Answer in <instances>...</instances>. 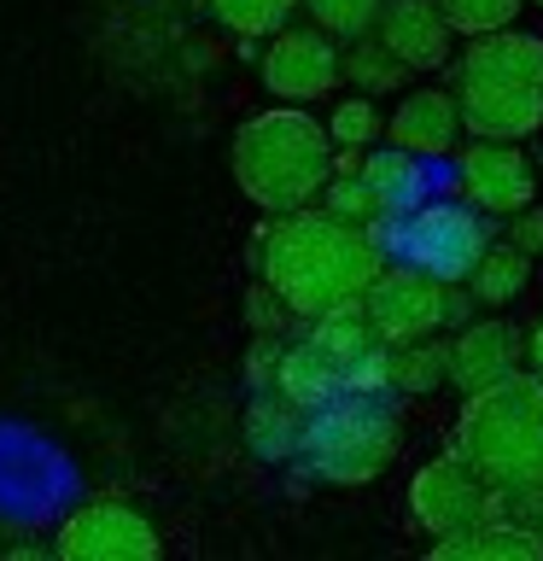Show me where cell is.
Returning a JSON list of instances; mask_svg holds the SVG:
<instances>
[{
    "instance_id": "1",
    "label": "cell",
    "mask_w": 543,
    "mask_h": 561,
    "mask_svg": "<svg viewBox=\"0 0 543 561\" xmlns=\"http://www.w3.org/2000/svg\"><path fill=\"white\" fill-rule=\"evenodd\" d=\"M385 252L374 245L362 222H345L333 210L298 205L263 228L257 240V275L298 322L345 305H362L368 280L380 275Z\"/></svg>"
},
{
    "instance_id": "2",
    "label": "cell",
    "mask_w": 543,
    "mask_h": 561,
    "mask_svg": "<svg viewBox=\"0 0 543 561\" xmlns=\"http://www.w3.org/2000/svg\"><path fill=\"white\" fill-rule=\"evenodd\" d=\"M455 456L502 503L543 497V375H515L467 392L455 415Z\"/></svg>"
},
{
    "instance_id": "3",
    "label": "cell",
    "mask_w": 543,
    "mask_h": 561,
    "mask_svg": "<svg viewBox=\"0 0 543 561\" xmlns=\"http://www.w3.org/2000/svg\"><path fill=\"white\" fill-rule=\"evenodd\" d=\"M462 129L480 140H525L543 129V42L525 30L467 35V53L450 70Z\"/></svg>"
},
{
    "instance_id": "4",
    "label": "cell",
    "mask_w": 543,
    "mask_h": 561,
    "mask_svg": "<svg viewBox=\"0 0 543 561\" xmlns=\"http://www.w3.org/2000/svg\"><path fill=\"white\" fill-rule=\"evenodd\" d=\"M333 175V140L304 105L280 100L275 112H257L234 135V182L257 210H298L315 205V193Z\"/></svg>"
},
{
    "instance_id": "5",
    "label": "cell",
    "mask_w": 543,
    "mask_h": 561,
    "mask_svg": "<svg viewBox=\"0 0 543 561\" xmlns=\"http://www.w3.org/2000/svg\"><path fill=\"white\" fill-rule=\"evenodd\" d=\"M403 415L385 392H333L327 403L304 410L298 462L322 485H368L397 462Z\"/></svg>"
},
{
    "instance_id": "6",
    "label": "cell",
    "mask_w": 543,
    "mask_h": 561,
    "mask_svg": "<svg viewBox=\"0 0 543 561\" xmlns=\"http://www.w3.org/2000/svg\"><path fill=\"white\" fill-rule=\"evenodd\" d=\"M368 234H374L380 252H397L432 280H467V270L490 245V222L467 199H438V205L420 199L409 217H374Z\"/></svg>"
},
{
    "instance_id": "7",
    "label": "cell",
    "mask_w": 543,
    "mask_h": 561,
    "mask_svg": "<svg viewBox=\"0 0 543 561\" xmlns=\"http://www.w3.org/2000/svg\"><path fill=\"white\" fill-rule=\"evenodd\" d=\"M362 316L385 345L427 340V333L444 328V280H432L415 263H392V270L380 263V275L362 293Z\"/></svg>"
},
{
    "instance_id": "8",
    "label": "cell",
    "mask_w": 543,
    "mask_h": 561,
    "mask_svg": "<svg viewBox=\"0 0 543 561\" xmlns=\"http://www.w3.org/2000/svg\"><path fill=\"white\" fill-rule=\"evenodd\" d=\"M497 503L502 497L455 450L438 456V462H427L415 473V485H409V520L427 538H450V533H462V526H473V520H490Z\"/></svg>"
},
{
    "instance_id": "9",
    "label": "cell",
    "mask_w": 543,
    "mask_h": 561,
    "mask_svg": "<svg viewBox=\"0 0 543 561\" xmlns=\"http://www.w3.org/2000/svg\"><path fill=\"white\" fill-rule=\"evenodd\" d=\"M53 550H59L65 561H158L164 543H158V526L140 515V508L94 497L59 526Z\"/></svg>"
},
{
    "instance_id": "10",
    "label": "cell",
    "mask_w": 543,
    "mask_h": 561,
    "mask_svg": "<svg viewBox=\"0 0 543 561\" xmlns=\"http://www.w3.org/2000/svg\"><path fill=\"white\" fill-rule=\"evenodd\" d=\"M263 88L287 105H315L339 88V47H333L327 30L304 24L298 30L292 18L269 35V53H263Z\"/></svg>"
},
{
    "instance_id": "11",
    "label": "cell",
    "mask_w": 543,
    "mask_h": 561,
    "mask_svg": "<svg viewBox=\"0 0 543 561\" xmlns=\"http://www.w3.org/2000/svg\"><path fill=\"white\" fill-rule=\"evenodd\" d=\"M455 193L485 217H515L520 205L538 199V170L520 140H473L455 164Z\"/></svg>"
},
{
    "instance_id": "12",
    "label": "cell",
    "mask_w": 543,
    "mask_h": 561,
    "mask_svg": "<svg viewBox=\"0 0 543 561\" xmlns=\"http://www.w3.org/2000/svg\"><path fill=\"white\" fill-rule=\"evenodd\" d=\"M374 35L409 77L415 70H444L450 65V42H455V30L444 24L438 0H385L380 18H374Z\"/></svg>"
},
{
    "instance_id": "13",
    "label": "cell",
    "mask_w": 543,
    "mask_h": 561,
    "mask_svg": "<svg viewBox=\"0 0 543 561\" xmlns=\"http://www.w3.org/2000/svg\"><path fill=\"white\" fill-rule=\"evenodd\" d=\"M444 345H450V386H462V392H480V386L515 375L525 357V340L515 322H473V316Z\"/></svg>"
},
{
    "instance_id": "14",
    "label": "cell",
    "mask_w": 543,
    "mask_h": 561,
    "mask_svg": "<svg viewBox=\"0 0 543 561\" xmlns=\"http://www.w3.org/2000/svg\"><path fill=\"white\" fill-rule=\"evenodd\" d=\"M462 135V112H455L450 88H409L397 100V112L385 117V140L415 158H444Z\"/></svg>"
},
{
    "instance_id": "15",
    "label": "cell",
    "mask_w": 543,
    "mask_h": 561,
    "mask_svg": "<svg viewBox=\"0 0 543 561\" xmlns=\"http://www.w3.org/2000/svg\"><path fill=\"white\" fill-rule=\"evenodd\" d=\"M432 561H543V533L525 520L490 515L450 538H432Z\"/></svg>"
},
{
    "instance_id": "16",
    "label": "cell",
    "mask_w": 543,
    "mask_h": 561,
    "mask_svg": "<svg viewBox=\"0 0 543 561\" xmlns=\"http://www.w3.org/2000/svg\"><path fill=\"white\" fill-rule=\"evenodd\" d=\"M298 438H304V410L287 392H275V386H257L252 403H245V445H252V456H263V462H292Z\"/></svg>"
},
{
    "instance_id": "17",
    "label": "cell",
    "mask_w": 543,
    "mask_h": 561,
    "mask_svg": "<svg viewBox=\"0 0 543 561\" xmlns=\"http://www.w3.org/2000/svg\"><path fill=\"white\" fill-rule=\"evenodd\" d=\"M357 175L368 182V193H374L380 217H409V210L427 199V175H420V158L403 152V147H380L368 152Z\"/></svg>"
},
{
    "instance_id": "18",
    "label": "cell",
    "mask_w": 543,
    "mask_h": 561,
    "mask_svg": "<svg viewBox=\"0 0 543 561\" xmlns=\"http://www.w3.org/2000/svg\"><path fill=\"white\" fill-rule=\"evenodd\" d=\"M275 392H287L298 410H315L333 392H345V375L310 340H287L280 345V363H275Z\"/></svg>"
},
{
    "instance_id": "19",
    "label": "cell",
    "mask_w": 543,
    "mask_h": 561,
    "mask_svg": "<svg viewBox=\"0 0 543 561\" xmlns=\"http://www.w3.org/2000/svg\"><path fill=\"white\" fill-rule=\"evenodd\" d=\"M525 275H532V257H525L520 245L490 240L480 252V263L467 270V293H473V305H508V298L525 293Z\"/></svg>"
},
{
    "instance_id": "20",
    "label": "cell",
    "mask_w": 543,
    "mask_h": 561,
    "mask_svg": "<svg viewBox=\"0 0 543 561\" xmlns=\"http://www.w3.org/2000/svg\"><path fill=\"white\" fill-rule=\"evenodd\" d=\"M304 340H310V345L322 351V357H327V363H333V368H339V375H345V368L357 363L362 351H368V345L380 340V333L368 328V316H362V305H345V310L310 316V333H304Z\"/></svg>"
},
{
    "instance_id": "21",
    "label": "cell",
    "mask_w": 543,
    "mask_h": 561,
    "mask_svg": "<svg viewBox=\"0 0 543 561\" xmlns=\"http://www.w3.org/2000/svg\"><path fill=\"white\" fill-rule=\"evenodd\" d=\"M438 386H450V345L427 333V340H409V345H392V392H409V398H427Z\"/></svg>"
},
{
    "instance_id": "22",
    "label": "cell",
    "mask_w": 543,
    "mask_h": 561,
    "mask_svg": "<svg viewBox=\"0 0 543 561\" xmlns=\"http://www.w3.org/2000/svg\"><path fill=\"white\" fill-rule=\"evenodd\" d=\"M339 77L350 88H362V94H392V88L409 82V70H403L392 53H385L380 35H357L350 53H339Z\"/></svg>"
},
{
    "instance_id": "23",
    "label": "cell",
    "mask_w": 543,
    "mask_h": 561,
    "mask_svg": "<svg viewBox=\"0 0 543 561\" xmlns=\"http://www.w3.org/2000/svg\"><path fill=\"white\" fill-rule=\"evenodd\" d=\"M205 7H210V18H217L228 35L263 42V35H275L298 12V0H205Z\"/></svg>"
},
{
    "instance_id": "24",
    "label": "cell",
    "mask_w": 543,
    "mask_h": 561,
    "mask_svg": "<svg viewBox=\"0 0 543 561\" xmlns=\"http://www.w3.org/2000/svg\"><path fill=\"white\" fill-rule=\"evenodd\" d=\"M310 12L315 30H327L333 42H357V35H374V18L385 0H298Z\"/></svg>"
},
{
    "instance_id": "25",
    "label": "cell",
    "mask_w": 543,
    "mask_h": 561,
    "mask_svg": "<svg viewBox=\"0 0 543 561\" xmlns=\"http://www.w3.org/2000/svg\"><path fill=\"white\" fill-rule=\"evenodd\" d=\"M327 129V140L333 147H368V140H380L385 135V117H380V105H374V94H350V100H339L333 105V117L322 123Z\"/></svg>"
},
{
    "instance_id": "26",
    "label": "cell",
    "mask_w": 543,
    "mask_h": 561,
    "mask_svg": "<svg viewBox=\"0 0 543 561\" xmlns=\"http://www.w3.org/2000/svg\"><path fill=\"white\" fill-rule=\"evenodd\" d=\"M525 0H438L444 24L455 35H490V30H508L520 18Z\"/></svg>"
},
{
    "instance_id": "27",
    "label": "cell",
    "mask_w": 543,
    "mask_h": 561,
    "mask_svg": "<svg viewBox=\"0 0 543 561\" xmlns=\"http://www.w3.org/2000/svg\"><path fill=\"white\" fill-rule=\"evenodd\" d=\"M315 199H322V210H333V217H345V222H374L380 217V205H374V193H368V182L357 170H333L327 182H322V193H315Z\"/></svg>"
},
{
    "instance_id": "28",
    "label": "cell",
    "mask_w": 543,
    "mask_h": 561,
    "mask_svg": "<svg viewBox=\"0 0 543 561\" xmlns=\"http://www.w3.org/2000/svg\"><path fill=\"white\" fill-rule=\"evenodd\" d=\"M245 322H252V333H287V322H298V316L257 280V287L245 293Z\"/></svg>"
},
{
    "instance_id": "29",
    "label": "cell",
    "mask_w": 543,
    "mask_h": 561,
    "mask_svg": "<svg viewBox=\"0 0 543 561\" xmlns=\"http://www.w3.org/2000/svg\"><path fill=\"white\" fill-rule=\"evenodd\" d=\"M280 345H287L280 333H257V340H252V351H245V386H252V392H257V386H275Z\"/></svg>"
},
{
    "instance_id": "30",
    "label": "cell",
    "mask_w": 543,
    "mask_h": 561,
    "mask_svg": "<svg viewBox=\"0 0 543 561\" xmlns=\"http://www.w3.org/2000/svg\"><path fill=\"white\" fill-rule=\"evenodd\" d=\"M515 228H508V245H520L525 257H538L543 252V210H532V205H520L515 217H508Z\"/></svg>"
},
{
    "instance_id": "31",
    "label": "cell",
    "mask_w": 543,
    "mask_h": 561,
    "mask_svg": "<svg viewBox=\"0 0 543 561\" xmlns=\"http://www.w3.org/2000/svg\"><path fill=\"white\" fill-rule=\"evenodd\" d=\"M467 316H473V293L462 280H444V328H462Z\"/></svg>"
},
{
    "instance_id": "32",
    "label": "cell",
    "mask_w": 543,
    "mask_h": 561,
    "mask_svg": "<svg viewBox=\"0 0 543 561\" xmlns=\"http://www.w3.org/2000/svg\"><path fill=\"white\" fill-rule=\"evenodd\" d=\"M532 357H538V368H543V328L532 333Z\"/></svg>"
},
{
    "instance_id": "33",
    "label": "cell",
    "mask_w": 543,
    "mask_h": 561,
    "mask_svg": "<svg viewBox=\"0 0 543 561\" xmlns=\"http://www.w3.org/2000/svg\"><path fill=\"white\" fill-rule=\"evenodd\" d=\"M532 7H543V0H532Z\"/></svg>"
}]
</instances>
